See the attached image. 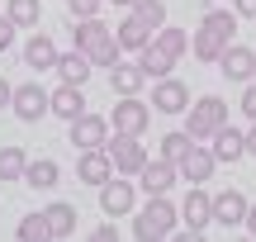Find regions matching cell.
Returning <instances> with one entry per match:
<instances>
[{"label":"cell","mask_w":256,"mask_h":242,"mask_svg":"<svg viewBox=\"0 0 256 242\" xmlns=\"http://www.w3.org/2000/svg\"><path fill=\"white\" fill-rule=\"evenodd\" d=\"M232 34H238V10H204L200 24H194V34H190L194 62H214L218 66V57L238 43Z\"/></svg>","instance_id":"obj_1"},{"label":"cell","mask_w":256,"mask_h":242,"mask_svg":"<svg viewBox=\"0 0 256 242\" xmlns=\"http://www.w3.org/2000/svg\"><path fill=\"white\" fill-rule=\"evenodd\" d=\"M72 43L81 48V52L90 57L95 66H104V72H110V66L124 57V48H119V38H114V28L104 24L100 14H90V19H76V24H72Z\"/></svg>","instance_id":"obj_2"},{"label":"cell","mask_w":256,"mask_h":242,"mask_svg":"<svg viewBox=\"0 0 256 242\" xmlns=\"http://www.w3.org/2000/svg\"><path fill=\"white\" fill-rule=\"evenodd\" d=\"M180 224V204H171V195H147V204L133 214V238L138 242H166Z\"/></svg>","instance_id":"obj_3"},{"label":"cell","mask_w":256,"mask_h":242,"mask_svg":"<svg viewBox=\"0 0 256 242\" xmlns=\"http://www.w3.org/2000/svg\"><path fill=\"white\" fill-rule=\"evenodd\" d=\"M223 124H228V100H223V95H200V100H190V110H185V133H190L194 142L214 138Z\"/></svg>","instance_id":"obj_4"},{"label":"cell","mask_w":256,"mask_h":242,"mask_svg":"<svg viewBox=\"0 0 256 242\" xmlns=\"http://www.w3.org/2000/svg\"><path fill=\"white\" fill-rule=\"evenodd\" d=\"M110 124H114V133H138V138H142L147 124H152V100H142V95H119L114 110H110Z\"/></svg>","instance_id":"obj_5"},{"label":"cell","mask_w":256,"mask_h":242,"mask_svg":"<svg viewBox=\"0 0 256 242\" xmlns=\"http://www.w3.org/2000/svg\"><path fill=\"white\" fill-rule=\"evenodd\" d=\"M110 157H114V171L119 176H138V171L147 166V148H142V138L138 133H110Z\"/></svg>","instance_id":"obj_6"},{"label":"cell","mask_w":256,"mask_h":242,"mask_svg":"<svg viewBox=\"0 0 256 242\" xmlns=\"http://www.w3.org/2000/svg\"><path fill=\"white\" fill-rule=\"evenodd\" d=\"M10 110H14V119L38 124L43 114H52V90H43L38 81H24V86H14V100H10Z\"/></svg>","instance_id":"obj_7"},{"label":"cell","mask_w":256,"mask_h":242,"mask_svg":"<svg viewBox=\"0 0 256 242\" xmlns=\"http://www.w3.org/2000/svg\"><path fill=\"white\" fill-rule=\"evenodd\" d=\"M110 133H114V124L104 119V114H76L72 119V133H66V138H72V148L76 152H86V148H104V142H110Z\"/></svg>","instance_id":"obj_8"},{"label":"cell","mask_w":256,"mask_h":242,"mask_svg":"<svg viewBox=\"0 0 256 242\" xmlns=\"http://www.w3.org/2000/svg\"><path fill=\"white\" fill-rule=\"evenodd\" d=\"M180 224H185V233H190V238H200L204 228L214 224V195L204 186H190V195L180 200Z\"/></svg>","instance_id":"obj_9"},{"label":"cell","mask_w":256,"mask_h":242,"mask_svg":"<svg viewBox=\"0 0 256 242\" xmlns=\"http://www.w3.org/2000/svg\"><path fill=\"white\" fill-rule=\"evenodd\" d=\"M100 209H104L110 218L133 214V209H138V186H133L128 176H110V180L100 186Z\"/></svg>","instance_id":"obj_10"},{"label":"cell","mask_w":256,"mask_h":242,"mask_svg":"<svg viewBox=\"0 0 256 242\" xmlns=\"http://www.w3.org/2000/svg\"><path fill=\"white\" fill-rule=\"evenodd\" d=\"M176 180H180V166L166 162V157H147V166L138 171V190L142 195H171Z\"/></svg>","instance_id":"obj_11"},{"label":"cell","mask_w":256,"mask_h":242,"mask_svg":"<svg viewBox=\"0 0 256 242\" xmlns=\"http://www.w3.org/2000/svg\"><path fill=\"white\" fill-rule=\"evenodd\" d=\"M110 176H119V171H114L110 148H86V152H81V162H76V180H81V186H95V190H100Z\"/></svg>","instance_id":"obj_12"},{"label":"cell","mask_w":256,"mask_h":242,"mask_svg":"<svg viewBox=\"0 0 256 242\" xmlns=\"http://www.w3.org/2000/svg\"><path fill=\"white\" fill-rule=\"evenodd\" d=\"M247 209H252V200L228 186V190L214 195V224H218V228H242V224H247Z\"/></svg>","instance_id":"obj_13"},{"label":"cell","mask_w":256,"mask_h":242,"mask_svg":"<svg viewBox=\"0 0 256 242\" xmlns=\"http://www.w3.org/2000/svg\"><path fill=\"white\" fill-rule=\"evenodd\" d=\"M218 72H223V81H238V86L256 81V52L247 43H232L228 52L218 57Z\"/></svg>","instance_id":"obj_14"},{"label":"cell","mask_w":256,"mask_h":242,"mask_svg":"<svg viewBox=\"0 0 256 242\" xmlns=\"http://www.w3.org/2000/svg\"><path fill=\"white\" fill-rule=\"evenodd\" d=\"M152 110L156 114H185L190 110V86L176 81V76H162L156 90H152Z\"/></svg>","instance_id":"obj_15"},{"label":"cell","mask_w":256,"mask_h":242,"mask_svg":"<svg viewBox=\"0 0 256 242\" xmlns=\"http://www.w3.org/2000/svg\"><path fill=\"white\" fill-rule=\"evenodd\" d=\"M176 166H180V180H190V186H204V180H209L214 171H218V157H214V148L194 142V148L185 152V157L176 162Z\"/></svg>","instance_id":"obj_16"},{"label":"cell","mask_w":256,"mask_h":242,"mask_svg":"<svg viewBox=\"0 0 256 242\" xmlns=\"http://www.w3.org/2000/svg\"><path fill=\"white\" fill-rule=\"evenodd\" d=\"M209 148H214V157H218V166H232V162L247 157V128H232V124H223V128L209 138Z\"/></svg>","instance_id":"obj_17"},{"label":"cell","mask_w":256,"mask_h":242,"mask_svg":"<svg viewBox=\"0 0 256 242\" xmlns=\"http://www.w3.org/2000/svg\"><path fill=\"white\" fill-rule=\"evenodd\" d=\"M114 38H119V48H124V52H142V48L152 43V24H142V19L128 10V14L119 19V28H114Z\"/></svg>","instance_id":"obj_18"},{"label":"cell","mask_w":256,"mask_h":242,"mask_svg":"<svg viewBox=\"0 0 256 242\" xmlns=\"http://www.w3.org/2000/svg\"><path fill=\"white\" fill-rule=\"evenodd\" d=\"M57 180H62V166H57L52 157H28V166H24V186L28 190H57Z\"/></svg>","instance_id":"obj_19"},{"label":"cell","mask_w":256,"mask_h":242,"mask_svg":"<svg viewBox=\"0 0 256 242\" xmlns=\"http://www.w3.org/2000/svg\"><path fill=\"white\" fill-rule=\"evenodd\" d=\"M52 114H57V119H66V124H72L76 114H86V86L62 81V86L52 90Z\"/></svg>","instance_id":"obj_20"},{"label":"cell","mask_w":256,"mask_h":242,"mask_svg":"<svg viewBox=\"0 0 256 242\" xmlns=\"http://www.w3.org/2000/svg\"><path fill=\"white\" fill-rule=\"evenodd\" d=\"M57 57H62V52H57V43H52L48 34H34V38L24 43V66H34V72H52Z\"/></svg>","instance_id":"obj_21"},{"label":"cell","mask_w":256,"mask_h":242,"mask_svg":"<svg viewBox=\"0 0 256 242\" xmlns=\"http://www.w3.org/2000/svg\"><path fill=\"white\" fill-rule=\"evenodd\" d=\"M110 86H114V95H138L147 86V72L138 62H124V57H119V62L110 66Z\"/></svg>","instance_id":"obj_22"},{"label":"cell","mask_w":256,"mask_h":242,"mask_svg":"<svg viewBox=\"0 0 256 242\" xmlns=\"http://www.w3.org/2000/svg\"><path fill=\"white\" fill-rule=\"evenodd\" d=\"M52 72L62 76V81H72V86H86V81H90V72H95V62L81 52V48H72V52H62V57H57V66H52Z\"/></svg>","instance_id":"obj_23"},{"label":"cell","mask_w":256,"mask_h":242,"mask_svg":"<svg viewBox=\"0 0 256 242\" xmlns=\"http://www.w3.org/2000/svg\"><path fill=\"white\" fill-rule=\"evenodd\" d=\"M48 214V228H52V238H72L76 224H81V214H76V204H66V200H52V204H43Z\"/></svg>","instance_id":"obj_24"},{"label":"cell","mask_w":256,"mask_h":242,"mask_svg":"<svg viewBox=\"0 0 256 242\" xmlns=\"http://www.w3.org/2000/svg\"><path fill=\"white\" fill-rule=\"evenodd\" d=\"M138 66L147 72V81H162V76H171V66H176V57L171 52H162L156 43H147L142 52H138Z\"/></svg>","instance_id":"obj_25"},{"label":"cell","mask_w":256,"mask_h":242,"mask_svg":"<svg viewBox=\"0 0 256 242\" xmlns=\"http://www.w3.org/2000/svg\"><path fill=\"white\" fill-rule=\"evenodd\" d=\"M152 43L162 48V52H171L176 62L190 52V34H185V28H171V24H162V28H156V34H152Z\"/></svg>","instance_id":"obj_26"},{"label":"cell","mask_w":256,"mask_h":242,"mask_svg":"<svg viewBox=\"0 0 256 242\" xmlns=\"http://www.w3.org/2000/svg\"><path fill=\"white\" fill-rule=\"evenodd\" d=\"M14 238L19 242H52L48 214H43V209H38V214H24V218H19V228H14Z\"/></svg>","instance_id":"obj_27"},{"label":"cell","mask_w":256,"mask_h":242,"mask_svg":"<svg viewBox=\"0 0 256 242\" xmlns=\"http://www.w3.org/2000/svg\"><path fill=\"white\" fill-rule=\"evenodd\" d=\"M5 14L14 19L19 28H38V19H43V0H5Z\"/></svg>","instance_id":"obj_28"},{"label":"cell","mask_w":256,"mask_h":242,"mask_svg":"<svg viewBox=\"0 0 256 242\" xmlns=\"http://www.w3.org/2000/svg\"><path fill=\"white\" fill-rule=\"evenodd\" d=\"M24 166H28V152L24 148H0V180H24Z\"/></svg>","instance_id":"obj_29"},{"label":"cell","mask_w":256,"mask_h":242,"mask_svg":"<svg viewBox=\"0 0 256 242\" xmlns=\"http://www.w3.org/2000/svg\"><path fill=\"white\" fill-rule=\"evenodd\" d=\"M190 148H194V138H190L185 128H176V133H166V138L156 142V157H166V162H180Z\"/></svg>","instance_id":"obj_30"},{"label":"cell","mask_w":256,"mask_h":242,"mask_svg":"<svg viewBox=\"0 0 256 242\" xmlns=\"http://www.w3.org/2000/svg\"><path fill=\"white\" fill-rule=\"evenodd\" d=\"M133 14L142 19V24H152V34L166 24V5H162V0H138V5H133Z\"/></svg>","instance_id":"obj_31"},{"label":"cell","mask_w":256,"mask_h":242,"mask_svg":"<svg viewBox=\"0 0 256 242\" xmlns=\"http://www.w3.org/2000/svg\"><path fill=\"white\" fill-rule=\"evenodd\" d=\"M100 5H104V0H66L72 19H90V14H100Z\"/></svg>","instance_id":"obj_32"},{"label":"cell","mask_w":256,"mask_h":242,"mask_svg":"<svg viewBox=\"0 0 256 242\" xmlns=\"http://www.w3.org/2000/svg\"><path fill=\"white\" fill-rule=\"evenodd\" d=\"M14 19H10V14H0V52H10V48H14Z\"/></svg>","instance_id":"obj_33"},{"label":"cell","mask_w":256,"mask_h":242,"mask_svg":"<svg viewBox=\"0 0 256 242\" xmlns=\"http://www.w3.org/2000/svg\"><path fill=\"white\" fill-rule=\"evenodd\" d=\"M242 114H247V124H256V81H247V90H242Z\"/></svg>","instance_id":"obj_34"},{"label":"cell","mask_w":256,"mask_h":242,"mask_svg":"<svg viewBox=\"0 0 256 242\" xmlns=\"http://www.w3.org/2000/svg\"><path fill=\"white\" fill-rule=\"evenodd\" d=\"M114 238H119V224H114V218H110V224H100V228H95V242H114Z\"/></svg>","instance_id":"obj_35"},{"label":"cell","mask_w":256,"mask_h":242,"mask_svg":"<svg viewBox=\"0 0 256 242\" xmlns=\"http://www.w3.org/2000/svg\"><path fill=\"white\" fill-rule=\"evenodd\" d=\"M232 10H238V19H256V0H232Z\"/></svg>","instance_id":"obj_36"},{"label":"cell","mask_w":256,"mask_h":242,"mask_svg":"<svg viewBox=\"0 0 256 242\" xmlns=\"http://www.w3.org/2000/svg\"><path fill=\"white\" fill-rule=\"evenodd\" d=\"M10 100H14V86H10V81H5V76H0V110H5V104H10Z\"/></svg>","instance_id":"obj_37"},{"label":"cell","mask_w":256,"mask_h":242,"mask_svg":"<svg viewBox=\"0 0 256 242\" xmlns=\"http://www.w3.org/2000/svg\"><path fill=\"white\" fill-rule=\"evenodd\" d=\"M247 157H256V124L247 128Z\"/></svg>","instance_id":"obj_38"},{"label":"cell","mask_w":256,"mask_h":242,"mask_svg":"<svg viewBox=\"0 0 256 242\" xmlns=\"http://www.w3.org/2000/svg\"><path fill=\"white\" fill-rule=\"evenodd\" d=\"M242 228H247V233H252V238H256V204H252V209H247V224H242Z\"/></svg>","instance_id":"obj_39"},{"label":"cell","mask_w":256,"mask_h":242,"mask_svg":"<svg viewBox=\"0 0 256 242\" xmlns=\"http://www.w3.org/2000/svg\"><path fill=\"white\" fill-rule=\"evenodd\" d=\"M110 5H119V10H133V5H138V0H110Z\"/></svg>","instance_id":"obj_40"}]
</instances>
